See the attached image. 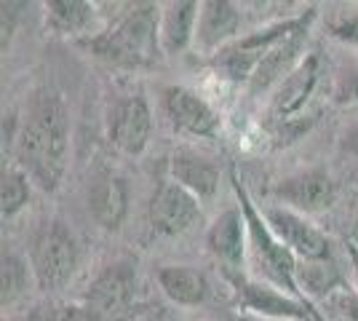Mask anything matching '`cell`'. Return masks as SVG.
Returning <instances> with one entry per match:
<instances>
[{"label": "cell", "instance_id": "obj_3", "mask_svg": "<svg viewBox=\"0 0 358 321\" xmlns=\"http://www.w3.org/2000/svg\"><path fill=\"white\" fill-rule=\"evenodd\" d=\"M230 183H233V190L238 196V206L243 217H246V228H249V249L254 255V262L262 268V273L268 278V284L278 287L281 292L292 294L294 300L305 303V306H313L297 284V265L299 260L289 252V246H284V241L270 230V225L265 222L262 212L254 206V201L249 199L246 187L241 185L238 171L230 169ZM315 308V306H313Z\"/></svg>", "mask_w": 358, "mask_h": 321}, {"label": "cell", "instance_id": "obj_14", "mask_svg": "<svg viewBox=\"0 0 358 321\" xmlns=\"http://www.w3.org/2000/svg\"><path fill=\"white\" fill-rule=\"evenodd\" d=\"M321 54L313 51L308 54L305 59L294 67V73L286 78L284 83L273 92L270 99V118L275 123H292L302 107L310 102V97L318 89V80H321Z\"/></svg>", "mask_w": 358, "mask_h": 321}, {"label": "cell", "instance_id": "obj_30", "mask_svg": "<svg viewBox=\"0 0 358 321\" xmlns=\"http://www.w3.org/2000/svg\"><path fill=\"white\" fill-rule=\"evenodd\" d=\"M348 257H350V271H353V284H356L358 292V244H348Z\"/></svg>", "mask_w": 358, "mask_h": 321}, {"label": "cell", "instance_id": "obj_19", "mask_svg": "<svg viewBox=\"0 0 358 321\" xmlns=\"http://www.w3.org/2000/svg\"><path fill=\"white\" fill-rule=\"evenodd\" d=\"M201 3L195 0H177L161 11V48L169 57H177L195 41Z\"/></svg>", "mask_w": 358, "mask_h": 321}, {"label": "cell", "instance_id": "obj_15", "mask_svg": "<svg viewBox=\"0 0 358 321\" xmlns=\"http://www.w3.org/2000/svg\"><path fill=\"white\" fill-rule=\"evenodd\" d=\"M241 30V11L230 0H206L201 3V16H198V30H195V43L206 54H217L233 41H238Z\"/></svg>", "mask_w": 358, "mask_h": 321}, {"label": "cell", "instance_id": "obj_21", "mask_svg": "<svg viewBox=\"0 0 358 321\" xmlns=\"http://www.w3.org/2000/svg\"><path fill=\"white\" fill-rule=\"evenodd\" d=\"M45 27L57 35H89L96 22V6L86 0H45Z\"/></svg>", "mask_w": 358, "mask_h": 321}, {"label": "cell", "instance_id": "obj_28", "mask_svg": "<svg viewBox=\"0 0 358 321\" xmlns=\"http://www.w3.org/2000/svg\"><path fill=\"white\" fill-rule=\"evenodd\" d=\"M22 8H24V3H14V0H8V3H3L0 6V11H3V22H0V30H3V43H0V48H3V54H6V48H8V43H11V38H14L16 32V22H19V16H22Z\"/></svg>", "mask_w": 358, "mask_h": 321}, {"label": "cell", "instance_id": "obj_31", "mask_svg": "<svg viewBox=\"0 0 358 321\" xmlns=\"http://www.w3.org/2000/svg\"><path fill=\"white\" fill-rule=\"evenodd\" d=\"M11 321H48V313L43 311H32V313H24V316H16Z\"/></svg>", "mask_w": 358, "mask_h": 321}, {"label": "cell", "instance_id": "obj_24", "mask_svg": "<svg viewBox=\"0 0 358 321\" xmlns=\"http://www.w3.org/2000/svg\"><path fill=\"white\" fill-rule=\"evenodd\" d=\"M0 209H3V220H14L32 199V180L16 166L8 164L3 166V177H0Z\"/></svg>", "mask_w": 358, "mask_h": 321}, {"label": "cell", "instance_id": "obj_23", "mask_svg": "<svg viewBox=\"0 0 358 321\" xmlns=\"http://www.w3.org/2000/svg\"><path fill=\"white\" fill-rule=\"evenodd\" d=\"M30 276L32 268H27V262L19 255L3 252V260H0V306H3V311L16 306L27 294Z\"/></svg>", "mask_w": 358, "mask_h": 321}, {"label": "cell", "instance_id": "obj_25", "mask_svg": "<svg viewBox=\"0 0 358 321\" xmlns=\"http://www.w3.org/2000/svg\"><path fill=\"white\" fill-rule=\"evenodd\" d=\"M318 311L327 316V321H358V292L348 287L334 292L318 306Z\"/></svg>", "mask_w": 358, "mask_h": 321}, {"label": "cell", "instance_id": "obj_1", "mask_svg": "<svg viewBox=\"0 0 358 321\" xmlns=\"http://www.w3.org/2000/svg\"><path fill=\"white\" fill-rule=\"evenodd\" d=\"M70 153V110L57 89L41 86L30 97L16 129V166L32 185L54 193L59 187Z\"/></svg>", "mask_w": 358, "mask_h": 321}, {"label": "cell", "instance_id": "obj_22", "mask_svg": "<svg viewBox=\"0 0 358 321\" xmlns=\"http://www.w3.org/2000/svg\"><path fill=\"white\" fill-rule=\"evenodd\" d=\"M297 284L302 294L313 303L315 308L321 306L327 297H331L334 292H340L348 287L340 265L331 260H318V262H299L297 265Z\"/></svg>", "mask_w": 358, "mask_h": 321}, {"label": "cell", "instance_id": "obj_7", "mask_svg": "<svg viewBox=\"0 0 358 321\" xmlns=\"http://www.w3.org/2000/svg\"><path fill=\"white\" fill-rule=\"evenodd\" d=\"M230 287L236 290L238 306L249 313H259L268 319H284V321H327V316L313 306H305L294 300L292 294L281 292L268 281H254L246 273H227Z\"/></svg>", "mask_w": 358, "mask_h": 321}, {"label": "cell", "instance_id": "obj_12", "mask_svg": "<svg viewBox=\"0 0 358 321\" xmlns=\"http://www.w3.org/2000/svg\"><path fill=\"white\" fill-rule=\"evenodd\" d=\"M107 134H110V142L126 155L145 153L152 134V113L145 94H129L115 102L107 121Z\"/></svg>", "mask_w": 358, "mask_h": 321}, {"label": "cell", "instance_id": "obj_18", "mask_svg": "<svg viewBox=\"0 0 358 321\" xmlns=\"http://www.w3.org/2000/svg\"><path fill=\"white\" fill-rule=\"evenodd\" d=\"M169 174L177 185L190 190L195 199H211L220 187V169L214 161L193 150H177L169 161Z\"/></svg>", "mask_w": 358, "mask_h": 321}, {"label": "cell", "instance_id": "obj_2", "mask_svg": "<svg viewBox=\"0 0 358 321\" xmlns=\"http://www.w3.org/2000/svg\"><path fill=\"white\" fill-rule=\"evenodd\" d=\"M94 57L118 67H150L161 48V11L152 3H136L115 27L83 41Z\"/></svg>", "mask_w": 358, "mask_h": 321}, {"label": "cell", "instance_id": "obj_6", "mask_svg": "<svg viewBox=\"0 0 358 321\" xmlns=\"http://www.w3.org/2000/svg\"><path fill=\"white\" fill-rule=\"evenodd\" d=\"M136 290V265L129 260H115L94 276L80 303L102 321H129L134 313Z\"/></svg>", "mask_w": 358, "mask_h": 321}, {"label": "cell", "instance_id": "obj_26", "mask_svg": "<svg viewBox=\"0 0 358 321\" xmlns=\"http://www.w3.org/2000/svg\"><path fill=\"white\" fill-rule=\"evenodd\" d=\"M327 32L331 35V38H334V41H340V43H348V46H358V11L329 16Z\"/></svg>", "mask_w": 358, "mask_h": 321}, {"label": "cell", "instance_id": "obj_20", "mask_svg": "<svg viewBox=\"0 0 358 321\" xmlns=\"http://www.w3.org/2000/svg\"><path fill=\"white\" fill-rule=\"evenodd\" d=\"M158 287L166 297L182 308H198L209 297V281L201 271L190 265H161L158 268Z\"/></svg>", "mask_w": 358, "mask_h": 321}, {"label": "cell", "instance_id": "obj_29", "mask_svg": "<svg viewBox=\"0 0 358 321\" xmlns=\"http://www.w3.org/2000/svg\"><path fill=\"white\" fill-rule=\"evenodd\" d=\"M340 148H343L348 155L358 158V123H356V126H350V129H348V131L343 134V142H340Z\"/></svg>", "mask_w": 358, "mask_h": 321}, {"label": "cell", "instance_id": "obj_27", "mask_svg": "<svg viewBox=\"0 0 358 321\" xmlns=\"http://www.w3.org/2000/svg\"><path fill=\"white\" fill-rule=\"evenodd\" d=\"M331 97L343 107L358 105V64H350L348 70H343V76H337Z\"/></svg>", "mask_w": 358, "mask_h": 321}, {"label": "cell", "instance_id": "obj_4", "mask_svg": "<svg viewBox=\"0 0 358 321\" xmlns=\"http://www.w3.org/2000/svg\"><path fill=\"white\" fill-rule=\"evenodd\" d=\"M315 16H318V8L310 6V8H305L297 16H289L284 22H273L268 27H259V30L249 32V35H243L238 41H233L222 51H217L211 64H214V70L224 80H230V83H246L249 86L257 64L262 62V57L268 54L270 48H275L278 43L289 41V38L308 35L310 24L315 22Z\"/></svg>", "mask_w": 358, "mask_h": 321}, {"label": "cell", "instance_id": "obj_11", "mask_svg": "<svg viewBox=\"0 0 358 321\" xmlns=\"http://www.w3.org/2000/svg\"><path fill=\"white\" fill-rule=\"evenodd\" d=\"M273 196L284 201L286 209L299 214L327 212L337 199V185L329 177L327 169H305L297 174H289L273 187Z\"/></svg>", "mask_w": 358, "mask_h": 321}, {"label": "cell", "instance_id": "obj_16", "mask_svg": "<svg viewBox=\"0 0 358 321\" xmlns=\"http://www.w3.org/2000/svg\"><path fill=\"white\" fill-rule=\"evenodd\" d=\"M89 212L96 225L105 230H118L129 214V185L115 171H102L91 183Z\"/></svg>", "mask_w": 358, "mask_h": 321}, {"label": "cell", "instance_id": "obj_9", "mask_svg": "<svg viewBox=\"0 0 358 321\" xmlns=\"http://www.w3.org/2000/svg\"><path fill=\"white\" fill-rule=\"evenodd\" d=\"M203 220L201 199L174 180H164L150 201V225L161 236H182Z\"/></svg>", "mask_w": 358, "mask_h": 321}, {"label": "cell", "instance_id": "obj_5", "mask_svg": "<svg viewBox=\"0 0 358 321\" xmlns=\"http://www.w3.org/2000/svg\"><path fill=\"white\" fill-rule=\"evenodd\" d=\"M80 265V249L62 220L45 222L30 249V268L38 290L59 292L70 284Z\"/></svg>", "mask_w": 358, "mask_h": 321}, {"label": "cell", "instance_id": "obj_10", "mask_svg": "<svg viewBox=\"0 0 358 321\" xmlns=\"http://www.w3.org/2000/svg\"><path fill=\"white\" fill-rule=\"evenodd\" d=\"M161 102H164L166 118L182 134L211 139L222 129L220 113L201 94L187 86H166L161 92Z\"/></svg>", "mask_w": 358, "mask_h": 321}, {"label": "cell", "instance_id": "obj_17", "mask_svg": "<svg viewBox=\"0 0 358 321\" xmlns=\"http://www.w3.org/2000/svg\"><path fill=\"white\" fill-rule=\"evenodd\" d=\"M302 48H305V35L289 38V41L278 43L275 48H270L268 54L262 57V62L257 64L252 80H249V94L259 97V94L270 92L273 86L278 89L286 78L294 73V67L299 62L305 59Z\"/></svg>", "mask_w": 358, "mask_h": 321}, {"label": "cell", "instance_id": "obj_13", "mask_svg": "<svg viewBox=\"0 0 358 321\" xmlns=\"http://www.w3.org/2000/svg\"><path fill=\"white\" fill-rule=\"evenodd\" d=\"M206 246L214 260L222 265V273H243V260L249 249V228L241 206L222 212L206 230Z\"/></svg>", "mask_w": 358, "mask_h": 321}, {"label": "cell", "instance_id": "obj_8", "mask_svg": "<svg viewBox=\"0 0 358 321\" xmlns=\"http://www.w3.org/2000/svg\"><path fill=\"white\" fill-rule=\"evenodd\" d=\"M262 217L299 262L331 260V241L313 222L305 220V214L292 212L286 206H270L262 209Z\"/></svg>", "mask_w": 358, "mask_h": 321}]
</instances>
